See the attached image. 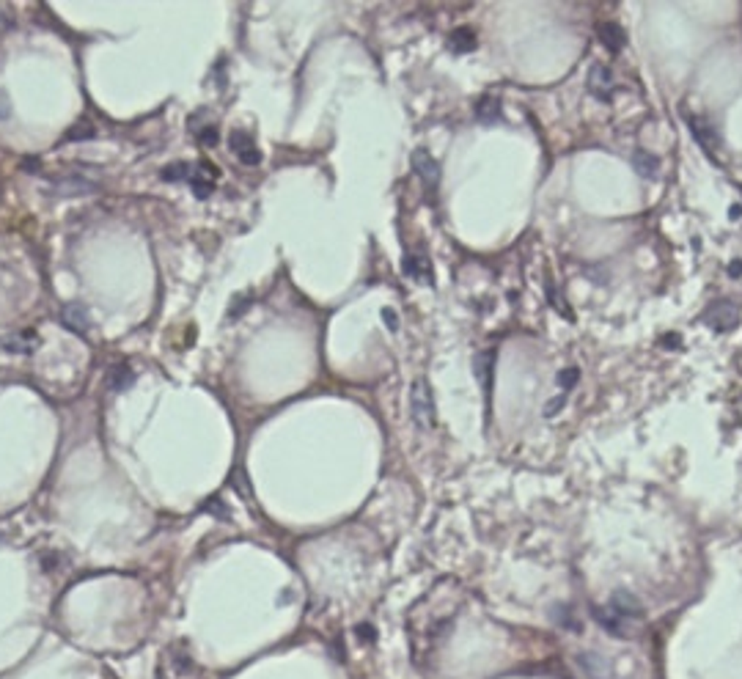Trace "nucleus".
Segmentation results:
<instances>
[{"instance_id": "nucleus-3", "label": "nucleus", "mask_w": 742, "mask_h": 679, "mask_svg": "<svg viewBox=\"0 0 742 679\" xmlns=\"http://www.w3.org/2000/svg\"><path fill=\"white\" fill-rule=\"evenodd\" d=\"M687 124H690V133L696 138V143L709 155L712 162H718V146H720V133L718 127L707 118V116H687Z\"/></svg>"}, {"instance_id": "nucleus-11", "label": "nucleus", "mask_w": 742, "mask_h": 679, "mask_svg": "<svg viewBox=\"0 0 742 679\" xmlns=\"http://www.w3.org/2000/svg\"><path fill=\"white\" fill-rule=\"evenodd\" d=\"M500 99L495 94H484L478 102H476V121L484 124V127H493L500 121Z\"/></svg>"}, {"instance_id": "nucleus-26", "label": "nucleus", "mask_w": 742, "mask_h": 679, "mask_svg": "<svg viewBox=\"0 0 742 679\" xmlns=\"http://www.w3.org/2000/svg\"><path fill=\"white\" fill-rule=\"evenodd\" d=\"M676 344H682L679 339H663V347H676Z\"/></svg>"}, {"instance_id": "nucleus-20", "label": "nucleus", "mask_w": 742, "mask_h": 679, "mask_svg": "<svg viewBox=\"0 0 742 679\" xmlns=\"http://www.w3.org/2000/svg\"><path fill=\"white\" fill-rule=\"evenodd\" d=\"M578 380H580V371H578L575 366L558 371V388H561V391H572V388L578 385Z\"/></svg>"}, {"instance_id": "nucleus-13", "label": "nucleus", "mask_w": 742, "mask_h": 679, "mask_svg": "<svg viewBox=\"0 0 742 679\" xmlns=\"http://www.w3.org/2000/svg\"><path fill=\"white\" fill-rule=\"evenodd\" d=\"M632 168H635V174H638L641 179L654 181L657 179V174H660V159L654 157L652 152H646V149H635V155H632Z\"/></svg>"}, {"instance_id": "nucleus-12", "label": "nucleus", "mask_w": 742, "mask_h": 679, "mask_svg": "<svg viewBox=\"0 0 742 679\" xmlns=\"http://www.w3.org/2000/svg\"><path fill=\"white\" fill-rule=\"evenodd\" d=\"M597 36H600V42H602V47H605L607 52H622L624 50V45H627V33H624V28H619V25H613V23H602L600 28H597Z\"/></svg>"}, {"instance_id": "nucleus-24", "label": "nucleus", "mask_w": 742, "mask_h": 679, "mask_svg": "<svg viewBox=\"0 0 742 679\" xmlns=\"http://www.w3.org/2000/svg\"><path fill=\"white\" fill-rule=\"evenodd\" d=\"M9 113H11V105H9L6 94H0V118H9Z\"/></svg>"}, {"instance_id": "nucleus-22", "label": "nucleus", "mask_w": 742, "mask_h": 679, "mask_svg": "<svg viewBox=\"0 0 742 679\" xmlns=\"http://www.w3.org/2000/svg\"><path fill=\"white\" fill-rule=\"evenodd\" d=\"M563 408V396H556V399H550V405L544 408V418H553L558 410Z\"/></svg>"}, {"instance_id": "nucleus-14", "label": "nucleus", "mask_w": 742, "mask_h": 679, "mask_svg": "<svg viewBox=\"0 0 742 679\" xmlns=\"http://www.w3.org/2000/svg\"><path fill=\"white\" fill-rule=\"evenodd\" d=\"M594 619L600 622V627H605L607 633H613V635H619V638H624V635H630V622L627 619H622L616 611H610V608H594Z\"/></svg>"}, {"instance_id": "nucleus-21", "label": "nucleus", "mask_w": 742, "mask_h": 679, "mask_svg": "<svg viewBox=\"0 0 742 679\" xmlns=\"http://www.w3.org/2000/svg\"><path fill=\"white\" fill-rule=\"evenodd\" d=\"M198 135H201L203 146H215V143H218V130H215V127H203Z\"/></svg>"}, {"instance_id": "nucleus-1", "label": "nucleus", "mask_w": 742, "mask_h": 679, "mask_svg": "<svg viewBox=\"0 0 742 679\" xmlns=\"http://www.w3.org/2000/svg\"><path fill=\"white\" fill-rule=\"evenodd\" d=\"M410 415H412V424L418 430H432L437 415H434V396H432V388L429 383L421 377L415 380L412 388H410Z\"/></svg>"}, {"instance_id": "nucleus-25", "label": "nucleus", "mask_w": 742, "mask_h": 679, "mask_svg": "<svg viewBox=\"0 0 742 679\" xmlns=\"http://www.w3.org/2000/svg\"><path fill=\"white\" fill-rule=\"evenodd\" d=\"M729 275H731V278H740V275H742V262H740V259H734V262L729 264Z\"/></svg>"}, {"instance_id": "nucleus-10", "label": "nucleus", "mask_w": 742, "mask_h": 679, "mask_svg": "<svg viewBox=\"0 0 742 679\" xmlns=\"http://www.w3.org/2000/svg\"><path fill=\"white\" fill-rule=\"evenodd\" d=\"M61 322H64V327L74 330V333H80V336H86V333L91 330L89 311H86L83 305H77V303H69V305L61 308Z\"/></svg>"}, {"instance_id": "nucleus-5", "label": "nucleus", "mask_w": 742, "mask_h": 679, "mask_svg": "<svg viewBox=\"0 0 742 679\" xmlns=\"http://www.w3.org/2000/svg\"><path fill=\"white\" fill-rule=\"evenodd\" d=\"M588 91L600 99V102H610L613 96V72L602 64H591L588 69Z\"/></svg>"}, {"instance_id": "nucleus-8", "label": "nucleus", "mask_w": 742, "mask_h": 679, "mask_svg": "<svg viewBox=\"0 0 742 679\" xmlns=\"http://www.w3.org/2000/svg\"><path fill=\"white\" fill-rule=\"evenodd\" d=\"M473 369H476V377H478V385L484 388V399H487V410H490V399H493L495 349H487V352H478V355H476V361H473Z\"/></svg>"}, {"instance_id": "nucleus-4", "label": "nucleus", "mask_w": 742, "mask_h": 679, "mask_svg": "<svg viewBox=\"0 0 742 679\" xmlns=\"http://www.w3.org/2000/svg\"><path fill=\"white\" fill-rule=\"evenodd\" d=\"M412 168H415V174H418V179H421V184H424V190H427V196H432L437 187H440V162L429 155L427 149H415L412 152Z\"/></svg>"}, {"instance_id": "nucleus-2", "label": "nucleus", "mask_w": 742, "mask_h": 679, "mask_svg": "<svg viewBox=\"0 0 742 679\" xmlns=\"http://www.w3.org/2000/svg\"><path fill=\"white\" fill-rule=\"evenodd\" d=\"M701 322L709 325L715 333H729V330H734L740 325V308L731 300H715L701 314Z\"/></svg>"}, {"instance_id": "nucleus-23", "label": "nucleus", "mask_w": 742, "mask_h": 679, "mask_svg": "<svg viewBox=\"0 0 742 679\" xmlns=\"http://www.w3.org/2000/svg\"><path fill=\"white\" fill-rule=\"evenodd\" d=\"M383 319H385V325H388L390 330H396V327H399V317H396V311H393V308H383Z\"/></svg>"}, {"instance_id": "nucleus-9", "label": "nucleus", "mask_w": 742, "mask_h": 679, "mask_svg": "<svg viewBox=\"0 0 742 679\" xmlns=\"http://www.w3.org/2000/svg\"><path fill=\"white\" fill-rule=\"evenodd\" d=\"M0 349L11 352V355H30L36 349V333L33 330H17L0 339Z\"/></svg>"}, {"instance_id": "nucleus-15", "label": "nucleus", "mask_w": 742, "mask_h": 679, "mask_svg": "<svg viewBox=\"0 0 742 679\" xmlns=\"http://www.w3.org/2000/svg\"><path fill=\"white\" fill-rule=\"evenodd\" d=\"M607 608L610 611H616L622 619H627V622H632L635 616H641V605H638V600L632 597V594H627V591H613V597H610V602H607Z\"/></svg>"}, {"instance_id": "nucleus-27", "label": "nucleus", "mask_w": 742, "mask_h": 679, "mask_svg": "<svg viewBox=\"0 0 742 679\" xmlns=\"http://www.w3.org/2000/svg\"><path fill=\"white\" fill-rule=\"evenodd\" d=\"M157 679H168V674H165V671L159 668V671H157Z\"/></svg>"}, {"instance_id": "nucleus-19", "label": "nucleus", "mask_w": 742, "mask_h": 679, "mask_svg": "<svg viewBox=\"0 0 742 679\" xmlns=\"http://www.w3.org/2000/svg\"><path fill=\"white\" fill-rule=\"evenodd\" d=\"M94 135H96V127L91 121H86V118H80L74 127L67 130V140H91Z\"/></svg>"}, {"instance_id": "nucleus-18", "label": "nucleus", "mask_w": 742, "mask_h": 679, "mask_svg": "<svg viewBox=\"0 0 742 679\" xmlns=\"http://www.w3.org/2000/svg\"><path fill=\"white\" fill-rule=\"evenodd\" d=\"M193 174H196V168L187 165V162H174V165L162 168V179L165 181H190Z\"/></svg>"}, {"instance_id": "nucleus-17", "label": "nucleus", "mask_w": 742, "mask_h": 679, "mask_svg": "<svg viewBox=\"0 0 742 679\" xmlns=\"http://www.w3.org/2000/svg\"><path fill=\"white\" fill-rule=\"evenodd\" d=\"M449 50H454V52H473L476 50V33L471 28H456L449 36Z\"/></svg>"}, {"instance_id": "nucleus-16", "label": "nucleus", "mask_w": 742, "mask_h": 679, "mask_svg": "<svg viewBox=\"0 0 742 679\" xmlns=\"http://www.w3.org/2000/svg\"><path fill=\"white\" fill-rule=\"evenodd\" d=\"M133 380H135V371L127 363H118L108 371V388L111 391H124L127 385H133Z\"/></svg>"}, {"instance_id": "nucleus-6", "label": "nucleus", "mask_w": 742, "mask_h": 679, "mask_svg": "<svg viewBox=\"0 0 742 679\" xmlns=\"http://www.w3.org/2000/svg\"><path fill=\"white\" fill-rule=\"evenodd\" d=\"M228 146H231V152L240 157L242 165H259V162H262V152H259V146L253 143V138L247 135V133L234 130L231 138H228Z\"/></svg>"}, {"instance_id": "nucleus-7", "label": "nucleus", "mask_w": 742, "mask_h": 679, "mask_svg": "<svg viewBox=\"0 0 742 679\" xmlns=\"http://www.w3.org/2000/svg\"><path fill=\"white\" fill-rule=\"evenodd\" d=\"M402 270L410 281L415 284H424V286H432L434 278H432V262H429L424 253H407L405 262H402Z\"/></svg>"}]
</instances>
